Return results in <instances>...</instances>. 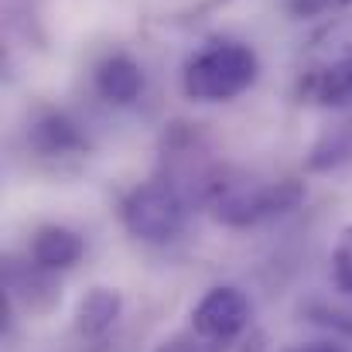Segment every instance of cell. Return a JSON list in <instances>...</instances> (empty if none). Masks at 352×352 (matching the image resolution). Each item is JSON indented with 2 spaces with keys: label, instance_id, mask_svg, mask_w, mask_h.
Returning a JSON list of instances; mask_svg holds the SVG:
<instances>
[{
  "label": "cell",
  "instance_id": "1",
  "mask_svg": "<svg viewBox=\"0 0 352 352\" xmlns=\"http://www.w3.org/2000/svg\"><path fill=\"white\" fill-rule=\"evenodd\" d=\"M256 52L239 41H216L185 65V93L199 103H226L256 82Z\"/></svg>",
  "mask_w": 352,
  "mask_h": 352
},
{
  "label": "cell",
  "instance_id": "2",
  "mask_svg": "<svg viewBox=\"0 0 352 352\" xmlns=\"http://www.w3.org/2000/svg\"><path fill=\"white\" fill-rule=\"evenodd\" d=\"M123 226L144 243H168L185 230L188 206L171 182H147L133 188L120 206Z\"/></svg>",
  "mask_w": 352,
  "mask_h": 352
},
{
  "label": "cell",
  "instance_id": "3",
  "mask_svg": "<svg viewBox=\"0 0 352 352\" xmlns=\"http://www.w3.org/2000/svg\"><path fill=\"white\" fill-rule=\"evenodd\" d=\"M250 325V298L239 287H212L192 311V329L212 342L230 346Z\"/></svg>",
  "mask_w": 352,
  "mask_h": 352
},
{
  "label": "cell",
  "instance_id": "4",
  "mask_svg": "<svg viewBox=\"0 0 352 352\" xmlns=\"http://www.w3.org/2000/svg\"><path fill=\"white\" fill-rule=\"evenodd\" d=\"M298 199H301V188L298 185H267V188H246L243 185V188L219 192V199L212 202V209L230 226H250V223H260L263 216L287 212Z\"/></svg>",
  "mask_w": 352,
  "mask_h": 352
},
{
  "label": "cell",
  "instance_id": "5",
  "mask_svg": "<svg viewBox=\"0 0 352 352\" xmlns=\"http://www.w3.org/2000/svg\"><path fill=\"white\" fill-rule=\"evenodd\" d=\"M301 96L322 107L352 103V55L322 62V65H308V72L301 76Z\"/></svg>",
  "mask_w": 352,
  "mask_h": 352
},
{
  "label": "cell",
  "instance_id": "6",
  "mask_svg": "<svg viewBox=\"0 0 352 352\" xmlns=\"http://www.w3.org/2000/svg\"><path fill=\"white\" fill-rule=\"evenodd\" d=\"M86 243L82 236L65 226H45L31 239V263L38 270H69L82 260Z\"/></svg>",
  "mask_w": 352,
  "mask_h": 352
},
{
  "label": "cell",
  "instance_id": "7",
  "mask_svg": "<svg viewBox=\"0 0 352 352\" xmlns=\"http://www.w3.org/2000/svg\"><path fill=\"white\" fill-rule=\"evenodd\" d=\"M96 89H100L103 100L126 107V103H133L144 93V72H140V65L130 55H110L96 69Z\"/></svg>",
  "mask_w": 352,
  "mask_h": 352
},
{
  "label": "cell",
  "instance_id": "8",
  "mask_svg": "<svg viewBox=\"0 0 352 352\" xmlns=\"http://www.w3.org/2000/svg\"><path fill=\"white\" fill-rule=\"evenodd\" d=\"M120 315V294L117 291H107V287H96L82 308H79V329L86 336H103Z\"/></svg>",
  "mask_w": 352,
  "mask_h": 352
},
{
  "label": "cell",
  "instance_id": "9",
  "mask_svg": "<svg viewBox=\"0 0 352 352\" xmlns=\"http://www.w3.org/2000/svg\"><path fill=\"white\" fill-rule=\"evenodd\" d=\"M31 140L41 154H65V151H79L82 147V137L79 130L69 123L65 117H45L34 130H31Z\"/></svg>",
  "mask_w": 352,
  "mask_h": 352
},
{
  "label": "cell",
  "instance_id": "10",
  "mask_svg": "<svg viewBox=\"0 0 352 352\" xmlns=\"http://www.w3.org/2000/svg\"><path fill=\"white\" fill-rule=\"evenodd\" d=\"M332 274H336V284L352 294V226L342 230L336 250H332Z\"/></svg>",
  "mask_w": 352,
  "mask_h": 352
},
{
  "label": "cell",
  "instance_id": "11",
  "mask_svg": "<svg viewBox=\"0 0 352 352\" xmlns=\"http://www.w3.org/2000/svg\"><path fill=\"white\" fill-rule=\"evenodd\" d=\"M157 352H226L223 342H212V339H206L202 332H182V336H175V339H164Z\"/></svg>",
  "mask_w": 352,
  "mask_h": 352
},
{
  "label": "cell",
  "instance_id": "12",
  "mask_svg": "<svg viewBox=\"0 0 352 352\" xmlns=\"http://www.w3.org/2000/svg\"><path fill=\"white\" fill-rule=\"evenodd\" d=\"M346 3H352V0H291V10L294 14H322V10H336Z\"/></svg>",
  "mask_w": 352,
  "mask_h": 352
},
{
  "label": "cell",
  "instance_id": "13",
  "mask_svg": "<svg viewBox=\"0 0 352 352\" xmlns=\"http://www.w3.org/2000/svg\"><path fill=\"white\" fill-rule=\"evenodd\" d=\"M298 352H342L339 346H329V342H318V346H308V349H298Z\"/></svg>",
  "mask_w": 352,
  "mask_h": 352
}]
</instances>
